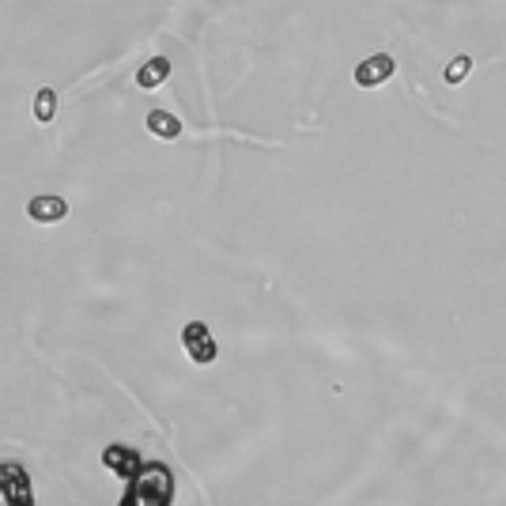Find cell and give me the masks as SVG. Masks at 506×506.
Returning a JSON list of instances; mask_svg holds the SVG:
<instances>
[{
    "label": "cell",
    "instance_id": "1",
    "mask_svg": "<svg viewBox=\"0 0 506 506\" xmlns=\"http://www.w3.org/2000/svg\"><path fill=\"white\" fill-rule=\"evenodd\" d=\"M171 502H174V476L163 461H144L121 499V506H171Z\"/></svg>",
    "mask_w": 506,
    "mask_h": 506
},
{
    "label": "cell",
    "instance_id": "2",
    "mask_svg": "<svg viewBox=\"0 0 506 506\" xmlns=\"http://www.w3.org/2000/svg\"><path fill=\"white\" fill-rule=\"evenodd\" d=\"M0 506H38L31 495V476L16 461H0Z\"/></svg>",
    "mask_w": 506,
    "mask_h": 506
},
{
    "label": "cell",
    "instance_id": "3",
    "mask_svg": "<svg viewBox=\"0 0 506 506\" xmlns=\"http://www.w3.org/2000/svg\"><path fill=\"white\" fill-rule=\"evenodd\" d=\"M181 344H186V356L193 363H201V367L204 363H216V356H219V344L212 341L204 321H189V326L181 329Z\"/></svg>",
    "mask_w": 506,
    "mask_h": 506
},
{
    "label": "cell",
    "instance_id": "4",
    "mask_svg": "<svg viewBox=\"0 0 506 506\" xmlns=\"http://www.w3.org/2000/svg\"><path fill=\"white\" fill-rule=\"evenodd\" d=\"M27 216H31L34 223L53 227V223H61L68 216V201L58 193H38V196H31V204H27Z\"/></svg>",
    "mask_w": 506,
    "mask_h": 506
},
{
    "label": "cell",
    "instance_id": "5",
    "mask_svg": "<svg viewBox=\"0 0 506 506\" xmlns=\"http://www.w3.org/2000/svg\"><path fill=\"white\" fill-rule=\"evenodd\" d=\"M393 73H397V65H393L389 53H374V58H367L356 68V83L359 88H382Z\"/></svg>",
    "mask_w": 506,
    "mask_h": 506
},
{
    "label": "cell",
    "instance_id": "6",
    "mask_svg": "<svg viewBox=\"0 0 506 506\" xmlns=\"http://www.w3.org/2000/svg\"><path fill=\"white\" fill-rule=\"evenodd\" d=\"M103 465H110V472L125 476V480H133L136 469L144 465V461H140V454H136V449H129V446H106Z\"/></svg>",
    "mask_w": 506,
    "mask_h": 506
},
{
    "label": "cell",
    "instance_id": "7",
    "mask_svg": "<svg viewBox=\"0 0 506 506\" xmlns=\"http://www.w3.org/2000/svg\"><path fill=\"white\" fill-rule=\"evenodd\" d=\"M148 133L156 140H178L181 136V121L174 114H166V110H151V114H148Z\"/></svg>",
    "mask_w": 506,
    "mask_h": 506
},
{
    "label": "cell",
    "instance_id": "8",
    "mask_svg": "<svg viewBox=\"0 0 506 506\" xmlns=\"http://www.w3.org/2000/svg\"><path fill=\"white\" fill-rule=\"evenodd\" d=\"M171 76V61L166 58H151L148 65H140V73H136V83L144 91H151V88H159V83Z\"/></svg>",
    "mask_w": 506,
    "mask_h": 506
},
{
    "label": "cell",
    "instance_id": "9",
    "mask_svg": "<svg viewBox=\"0 0 506 506\" xmlns=\"http://www.w3.org/2000/svg\"><path fill=\"white\" fill-rule=\"evenodd\" d=\"M34 118L42 125H50L53 118H58V91H53V88H42L34 95Z\"/></svg>",
    "mask_w": 506,
    "mask_h": 506
},
{
    "label": "cell",
    "instance_id": "10",
    "mask_svg": "<svg viewBox=\"0 0 506 506\" xmlns=\"http://www.w3.org/2000/svg\"><path fill=\"white\" fill-rule=\"evenodd\" d=\"M469 73H472V58H469V53H461V58H454L446 65V83H461Z\"/></svg>",
    "mask_w": 506,
    "mask_h": 506
}]
</instances>
